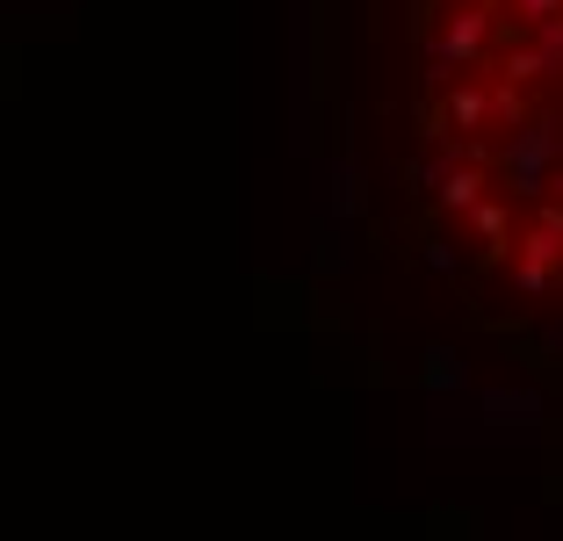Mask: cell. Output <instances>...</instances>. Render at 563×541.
Wrapping results in <instances>:
<instances>
[{
  "mask_svg": "<svg viewBox=\"0 0 563 541\" xmlns=\"http://www.w3.org/2000/svg\"><path fill=\"white\" fill-rule=\"evenodd\" d=\"M419 188L455 224L441 261L563 296V0L427 8Z\"/></svg>",
  "mask_w": 563,
  "mask_h": 541,
  "instance_id": "cell-1",
  "label": "cell"
}]
</instances>
